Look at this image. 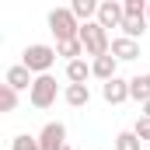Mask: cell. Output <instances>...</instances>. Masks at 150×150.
Segmentation results:
<instances>
[{
    "label": "cell",
    "instance_id": "52a82bcc",
    "mask_svg": "<svg viewBox=\"0 0 150 150\" xmlns=\"http://www.w3.org/2000/svg\"><path fill=\"white\" fill-rule=\"evenodd\" d=\"M101 98H105L108 105H122V101L129 98V80H122V77H112L108 84H101Z\"/></svg>",
    "mask_w": 150,
    "mask_h": 150
},
{
    "label": "cell",
    "instance_id": "9c48e42d",
    "mask_svg": "<svg viewBox=\"0 0 150 150\" xmlns=\"http://www.w3.org/2000/svg\"><path fill=\"white\" fill-rule=\"evenodd\" d=\"M112 56L119 59V63H129V59H140V45H136L133 38L119 35V38H112Z\"/></svg>",
    "mask_w": 150,
    "mask_h": 150
},
{
    "label": "cell",
    "instance_id": "7c38bea8",
    "mask_svg": "<svg viewBox=\"0 0 150 150\" xmlns=\"http://www.w3.org/2000/svg\"><path fill=\"white\" fill-rule=\"evenodd\" d=\"M98 7H101V4H94V0H74V4H70L74 18H77V21H84V25H87L91 18L98 21Z\"/></svg>",
    "mask_w": 150,
    "mask_h": 150
},
{
    "label": "cell",
    "instance_id": "8fae6325",
    "mask_svg": "<svg viewBox=\"0 0 150 150\" xmlns=\"http://www.w3.org/2000/svg\"><path fill=\"white\" fill-rule=\"evenodd\" d=\"M63 98H67V105H74V108H84V105L91 101V91H87V84H67Z\"/></svg>",
    "mask_w": 150,
    "mask_h": 150
},
{
    "label": "cell",
    "instance_id": "8992f818",
    "mask_svg": "<svg viewBox=\"0 0 150 150\" xmlns=\"http://www.w3.org/2000/svg\"><path fill=\"white\" fill-rule=\"evenodd\" d=\"M122 21H126V11H122V4L119 0H105L101 7H98V25L108 32V28H122Z\"/></svg>",
    "mask_w": 150,
    "mask_h": 150
},
{
    "label": "cell",
    "instance_id": "e0dca14e",
    "mask_svg": "<svg viewBox=\"0 0 150 150\" xmlns=\"http://www.w3.org/2000/svg\"><path fill=\"white\" fill-rule=\"evenodd\" d=\"M143 32H147V21H136V18H126V21H122V35H126V38L136 42Z\"/></svg>",
    "mask_w": 150,
    "mask_h": 150
},
{
    "label": "cell",
    "instance_id": "ac0fdd59",
    "mask_svg": "<svg viewBox=\"0 0 150 150\" xmlns=\"http://www.w3.org/2000/svg\"><path fill=\"white\" fill-rule=\"evenodd\" d=\"M115 150H140V136H136L133 129L119 133V136H115Z\"/></svg>",
    "mask_w": 150,
    "mask_h": 150
},
{
    "label": "cell",
    "instance_id": "7a4b0ae2",
    "mask_svg": "<svg viewBox=\"0 0 150 150\" xmlns=\"http://www.w3.org/2000/svg\"><path fill=\"white\" fill-rule=\"evenodd\" d=\"M80 42H84V52H87V56H94V59H101V56H108V52H112L108 32H105L98 21L80 25Z\"/></svg>",
    "mask_w": 150,
    "mask_h": 150
},
{
    "label": "cell",
    "instance_id": "7402d4cb",
    "mask_svg": "<svg viewBox=\"0 0 150 150\" xmlns=\"http://www.w3.org/2000/svg\"><path fill=\"white\" fill-rule=\"evenodd\" d=\"M143 115H147V119H150V101H147V105H143Z\"/></svg>",
    "mask_w": 150,
    "mask_h": 150
},
{
    "label": "cell",
    "instance_id": "2e32d148",
    "mask_svg": "<svg viewBox=\"0 0 150 150\" xmlns=\"http://www.w3.org/2000/svg\"><path fill=\"white\" fill-rule=\"evenodd\" d=\"M147 0H122V11H126V18H136V21H147Z\"/></svg>",
    "mask_w": 150,
    "mask_h": 150
},
{
    "label": "cell",
    "instance_id": "3957f363",
    "mask_svg": "<svg viewBox=\"0 0 150 150\" xmlns=\"http://www.w3.org/2000/svg\"><path fill=\"white\" fill-rule=\"evenodd\" d=\"M56 49L52 45H42V42H35V45H28L25 52H21V63L32 70V74H38V77H45L52 67H56Z\"/></svg>",
    "mask_w": 150,
    "mask_h": 150
},
{
    "label": "cell",
    "instance_id": "4fadbf2b",
    "mask_svg": "<svg viewBox=\"0 0 150 150\" xmlns=\"http://www.w3.org/2000/svg\"><path fill=\"white\" fill-rule=\"evenodd\" d=\"M56 52H59L67 63H74V59H84V42H80V38H74V42H59V45H56Z\"/></svg>",
    "mask_w": 150,
    "mask_h": 150
},
{
    "label": "cell",
    "instance_id": "5b68a950",
    "mask_svg": "<svg viewBox=\"0 0 150 150\" xmlns=\"http://www.w3.org/2000/svg\"><path fill=\"white\" fill-rule=\"evenodd\" d=\"M38 147L42 150H63L67 147V126L63 122H45L38 133Z\"/></svg>",
    "mask_w": 150,
    "mask_h": 150
},
{
    "label": "cell",
    "instance_id": "277c9868",
    "mask_svg": "<svg viewBox=\"0 0 150 150\" xmlns=\"http://www.w3.org/2000/svg\"><path fill=\"white\" fill-rule=\"evenodd\" d=\"M56 94H59V87H56V77L52 74L35 77V84H32V91H28V98H32L35 108H49V105L56 101Z\"/></svg>",
    "mask_w": 150,
    "mask_h": 150
},
{
    "label": "cell",
    "instance_id": "ba28073f",
    "mask_svg": "<svg viewBox=\"0 0 150 150\" xmlns=\"http://www.w3.org/2000/svg\"><path fill=\"white\" fill-rule=\"evenodd\" d=\"M4 84H7V87H14V91H25V87L32 91V84H35V80H32V70H28L25 63H18V67H11V70L4 74Z\"/></svg>",
    "mask_w": 150,
    "mask_h": 150
},
{
    "label": "cell",
    "instance_id": "9a60e30c",
    "mask_svg": "<svg viewBox=\"0 0 150 150\" xmlns=\"http://www.w3.org/2000/svg\"><path fill=\"white\" fill-rule=\"evenodd\" d=\"M91 77V67L84 63V59H74V63H67V80L70 84H84Z\"/></svg>",
    "mask_w": 150,
    "mask_h": 150
},
{
    "label": "cell",
    "instance_id": "cb8c5ba5",
    "mask_svg": "<svg viewBox=\"0 0 150 150\" xmlns=\"http://www.w3.org/2000/svg\"><path fill=\"white\" fill-rule=\"evenodd\" d=\"M63 150H74V147H63Z\"/></svg>",
    "mask_w": 150,
    "mask_h": 150
},
{
    "label": "cell",
    "instance_id": "d6986e66",
    "mask_svg": "<svg viewBox=\"0 0 150 150\" xmlns=\"http://www.w3.org/2000/svg\"><path fill=\"white\" fill-rule=\"evenodd\" d=\"M11 150H42L38 147V136H28V133H18L11 140Z\"/></svg>",
    "mask_w": 150,
    "mask_h": 150
},
{
    "label": "cell",
    "instance_id": "44dd1931",
    "mask_svg": "<svg viewBox=\"0 0 150 150\" xmlns=\"http://www.w3.org/2000/svg\"><path fill=\"white\" fill-rule=\"evenodd\" d=\"M133 133H136L140 140H150V119H147V115H140V119H136V126H133Z\"/></svg>",
    "mask_w": 150,
    "mask_h": 150
},
{
    "label": "cell",
    "instance_id": "d4e9b609",
    "mask_svg": "<svg viewBox=\"0 0 150 150\" xmlns=\"http://www.w3.org/2000/svg\"><path fill=\"white\" fill-rule=\"evenodd\" d=\"M147 80H150V74H147Z\"/></svg>",
    "mask_w": 150,
    "mask_h": 150
},
{
    "label": "cell",
    "instance_id": "6da1fadb",
    "mask_svg": "<svg viewBox=\"0 0 150 150\" xmlns=\"http://www.w3.org/2000/svg\"><path fill=\"white\" fill-rule=\"evenodd\" d=\"M49 32L56 35V45L74 42V38H80V21L74 18L70 7H56V11H49Z\"/></svg>",
    "mask_w": 150,
    "mask_h": 150
},
{
    "label": "cell",
    "instance_id": "30bf717a",
    "mask_svg": "<svg viewBox=\"0 0 150 150\" xmlns=\"http://www.w3.org/2000/svg\"><path fill=\"white\" fill-rule=\"evenodd\" d=\"M115 70H119V59H115L112 52H108V56H101V59H94V63H91V74L98 77V80H105V84H108V80H112V77H119V74H115Z\"/></svg>",
    "mask_w": 150,
    "mask_h": 150
},
{
    "label": "cell",
    "instance_id": "5bb4252c",
    "mask_svg": "<svg viewBox=\"0 0 150 150\" xmlns=\"http://www.w3.org/2000/svg\"><path fill=\"white\" fill-rule=\"evenodd\" d=\"M129 98H136L140 105L150 101V80L147 77H133V80H129Z\"/></svg>",
    "mask_w": 150,
    "mask_h": 150
},
{
    "label": "cell",
    "instance_id": "603a6c76",
    "mask_svg": "<svg viewBox=\"0 0 150 150\" xmlns=\"http://www.w3.org/2000/svg\"><path fill=\"white\" fill-rule=\"evenodd\" d=\"M147 21H150V7H147Z\"/></svg>",
    "mask_w": 150,
    "mask_h": 150
},
{
    "label": "cell",
    "instance_id": "ffe728a7",
    "mask_svg": "<svg viewBox=\"0 0 150 150\" xmlns=\"http://www.w3.org/2000/svg\"><path fill=\"white\" fill-rule=\"evenodd\" d=\"M0 108H4V112H14V108H18V91L7 87V84L0 87Z\"/></svg>",
    "mask_w": 150,
    "mask_h": 150
}]
</instances>
